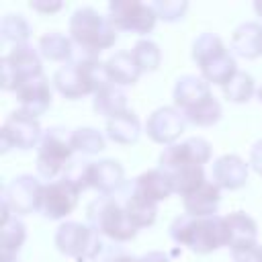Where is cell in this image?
<instances>
[{
  "instance_id": "obj_6",
  "label": "cell",
  "mask_w": 262,
  "mask_h": 262,
  "mask_svg": "<svg viewBox=\"0 0 262 262\" xmlns=\"http://www.w3.org/2000/svg\"><path fill=\"white\" fill-rule=\"evenodd\" d=\"M72 131L66 127H49L43 131L41 143L37 147V174L43 180H57L66 172L74 156Z\"/></svg>"
},
{
  "instance_id": "obj_38",
  "label": "cell",
  "mask_w": 262,
  "mask_h": 262,
  "mask_svg": "<svg viewBox=\"0 0 262 262\" xmlns=\"http://www.w3.org/2000/svg\"><path fill=\"white\" fill-rule=\"evenodd\" d=\"M29 6L39 14H53L63 8V2L59 0H31Z\"/></svg>"
},
{
  "instance_id": "obj_4",
  "label": "cell",
  "mask_w": 262,
  "mask_h": 262,
  "mask_svg": "<svg viewBox=\"0 0 262 262\" xmlns=\"http://www.w3.org/2000/svg\"><path fill=\"white\" fill-rule=\"evenodd\" d=\"M86 221L100 237L115 244L131 242L137 235V229L127 219L125 209L115 194L113 196L100 194L94 201H90L86 207Z\"/></svg>"
},
{
  "instance_id": "obj_17",
  "label": "cell",
  "mask_w": 262,
  "mask_h": 262,
  "mask_svg": "<svg viewBox=\"0 0 262 262\" xmlns=\"http://www.w3.org/2000/svg\"><path fill=\"white\" fill-rule=\"evenodd\" d=\"M250 164H246L237 154H223L213 162L211 180L225 190H237L248 180Z\"/></svg>"
},
{
  "instance_id": "obj_10",
  "label": "cell",
  "mask_w": 262,
  "mask_h": 262,
  "mask_svg": "<svg viewBox=\"0 0 262 262\" xmlns=\"http://www.w3.org/2000/svg\"><path fill=\"white\" fill-rule=\"evenodd\" d=\"M41 137H43V131H41L39 121L35 117L27 115L25 111L16 108L2 123V129H0V151L6 154L12 147H16V149H31L35 145L39 147Z\"/></svg>"
},
{
  "instance_id": "obj_7",
  "label": "cell",
  "mask_w": 262,
  "mask_h": 262,
  "mask_svg": "<svg viewBox=\"0 0 262 262\" xmlns=\"http://www.w3.org/2000/svg\"><path fill=\"white\" fill-rule=\"evenodd\" d=\"M102 244L104 237H100L88 223L66 221L55 231V248L76 262H92Z\"/></svg>"
},
{
  "instance_id": "obj_36",
  "label": "cell",
  "mask_w": 262,
  "mask_h": 262,
  "mask_svg": "<svg viewBox=\"0 0 262 262\" xmlns=\"http://www.w3.org/2000/svg\"><path fill=\"white\" fill-rule=\"evenodd\" d=\"M90 166L92 162H82V160H72L70 166L66 168V172L61 174V178L70 180L72 184H76L80 188V192H84L86 188H90Z\"/></svg>"
},
{
  "instance_id": "obj_27",
  "label": "cell",
  "mask_w": 262,
  "mask_h": 262,
  "mask_svg": "<svg viewBox=\"0 0 262 262\" xmlns=\"http://www.w3.org/2000/svg\"><path fill=\"white\" fill-rule=\"evenodd\" d=\"M25 239H27V227L16 215L0 223V260L16 258Z\"/></svg>"
},
{
  "instance_id": "obj_20",
  "label": "cell",
  "mask_w": 262,
  "mask_h": 262,
  "mask_svg": "<svg viewBox=\"0 0 262 262\" xmlns=\"http://www.w3.org/2000/svg\"><path fill=\"white\" fill-rule=\"evenodd\" d=\"M231 51L244 59H256L262 55V23L246 20L231 35Z\"/></svg>"
},
{
  "instance_id": "obj_41",
  "label": "cell",
  "mask_w": 262,
  "mask_h": 262,
  "mask_svg": "<svg viewBox=\"0 0 262 262\" xmlns=\"http://www.w3.org/2000/svg\"><path fill=\"white\" fill-rule=\"evenodd\" d=\"M117 262H139V258H135V256H129V254H125V256H121Z\"/></svg>"
},
{
  "instance_id": "obj_28",
  "label": "cell",
  "mask_w": 262,
  "mask_h": 262,
  "mask_svg": "<svg viewBox=\"0 0 262 262\" xmlns=\"http://www.w3.org/2000/svg\"><path fill=\"white\" fill-rule=\"evenodd\" d=\"M225 225H227L229 250L233 246H239V244L258 242V225L250 215H246L242 211L229 213V215H225Z\"/></svg>"
},
{
  "instance_id": "obj_25",
  "label": "cell",
  "mask_w": 262,
  "mask_h": 262,
  "mask_svg": "<svg viewBox=\"0 0 262 262\" xmlns=\"http://www.w3.org/2000/svg\"><path fill=\"white\" fill-rule=\"evenodd\" d=\"M39 53L49 61L68 63L74 55V41L70 39V35H63L59 31H49L39 39Z\"/></svg>"
},
{
  "instance_id": "obj_22",
  "label": "cell",
  "mask_w": 262,
  "mask_h": 262,
  "mask_svg": "<svg viewBox=\"0 0 262 262\" xmlns=\"http://www.w3.org/2000/svg\"><path fill=\"white\" fill-rule=\"evenodd\" d=\"M104 72H106L108 82H113L121 88L133 86L141 76V70L137 68V63L129 51H115L104 61Z\"/></svg>"
},
{
  "instance_id": "obj_44",
  "label": "cell",
  "mask_w": 262,
  "mask_h": 262,
  "mask_svg": "<svg viewBox=\"0 0 262 262\" xmlns=\"http://www.w3.org/2000/svg\"><path fill=\"white\" fill-rule=\"evenodd\" d=\"M258 100H260V102H262V86H260V88H258Z\"/></svg>"
},
{
  "instance_id": "obj_8",
  "label": "cell",
  "mask_w": 262,
  "mask_h": 262,
  "mask_svg": "<svg viewBox=\"0 0 262 262\" xmlns=\"http://www.w3.org/2000/svg\"><path fill=\"white\" fill-rule=\"evenodd\" d=\"M41 74H43L41 53L39 47H33L31 43L12 47L0 59V84L4 90L14 92L23 82L37 78Z\"/></svg>"
},
{
  "instance_id": "obj_11",
  "label": "cell",
  "mask_w": 262,
  "mask_h": 262,
  "mask_svg": "<svg viewBox=\"0 0 262 262\" xmlns=\"http://www.w3.org/2000/svg\"><path fill=\"white\" fill-rule=\"evenodd\" d=\"M43 186L39 178L31 174H18L2 188V203L12 211V215H29L33 211L39 213V203L43 194Z\"/></svg>"
},
{
  "instance_id": "obj_35",
  "label": "cell",
  "mask_w": 262,
  "mask_h": 262,
  "mask_svg": "<svg viewBox=\"0 0 262 262\" xmlns=\"http://www.w3.org/2000/svg\"><path fill=\"white\" fill-rule=\"evenodd\" d=\"M156 14L160 20L164 23H176L180 18H184L186 10H188V2L184 0H158V2H151Z\"/></svg>"
},
{
  "instance_id": "obj_3",
  "label": "cell",
  "mask_w": 262,
  "mask_h": 262,
  "mask_svg": "<svg viewBox=\"0 0 262 262\" xmlns=\"http://www.w3.org/2000/svg\"><path fill=\"white\" fill-rule=\"evenodd\" d=\"M170 237L178 246H186L196 254H209L223 246L229 248L227 225H225V217L221 215H213V217H190L186 213L178 215L170 223Z\"/></svg>"
},
{
  "instance_id": "obj_40",
  "label": "cell",
  "mask_w": 262,
  "mask_h": 262,
  "mask_svg": "<svg viewBox=\"0 0 262 262\" xmlns=\"http://www.w3.org/2000/svg\"><path fill=\"white\" fill-rule=\"evenodd\" d=\"M139 262H170V258L164 252H147L145 256L139 258Z\"/></svg>"
},
{
  "instance_id": "obj_39",
  "label": "cell",
  "mask_w": 262,
  "mask_h": 262,
  "mask_svg": "<svg viewBox=\"0 0 262 262\" xmlns=\"http://www.w3.org/2000/svg\"><path fill=\"white\" fill-rule=\"evenodd\" d=\"M248 164H250V168H252L256 174H260V176H262V139H260V141H256V143L252 145Z\"/></svg>"
},
{
  "instance_id": "obj_1",
  "label": "cell",
  "mask_w": 262,
  "mask_h": 262,
  "mask_svg": "<svg viewBox=\"0 0 262 262\" xmlns=\"http://www.w3.org/2000/svg\"><path fill=\"white\" fill-rule=\"evenodd\" d=\"M51 82L61 96L76 100L88 94L94 96V92L100 86H104L108 78L104 72V61L100 59V53L74 45L72 59L55 70Z\"/></svg>"
},
{
  "instance_id": "obj_29",
  "label": "cell",
  "mask_w": 262,
  "mask_h": 262,
  "mask_svg": "<svg viewBox=\"0 0 262 262\" xmlns=\"http://www.w3.org/2000/svg\"><path fill=\"white\" fill-rule=\"evenodd\" d=\"M172 182H174V192L180 194L182 199L188 196L190 192H194L196 188H201L207 182L205 176V168L199 164H190V166H182L178 170H174L170 174Z\"/></svg>"
},
{
  "instance_id": "obj_16",
  "label": "cell",
  "mask_w": 262,
  "mask_h": 262,
  "mask_svg": "<svg viewBox=\"0 0 262 262\" xmlns=\"http://www.w3.org/2000/svg\"><path fill=\"white\" fill-rule=\"evenodd\" d=\"M18 108L25 111L31 117H41L47 113V108L51 106V86L49 80L41 74L37 78H31L27 82H23L16 90H14Z\"/></svg>"
},
{
  "instance_id": "obj_34",
  "label": "cell",
  "mask_w": 262,
  "mask_h": 262,
  "mask_svg": "<svg viewBox=\"0 0 262 262\" xmlns=\"http://www.w3.org/2000/svg\"><path fill=\"white\" fill-rule=\"evenodd\" d=\"M72 143H74V149L80 151V154H86V156H92V154H98L104 149V135L94 129V127H78L72 131Z\"/></svg>"
},
{
  "instance_id": "obj_15",
  "label": "cell",
  "mask_w": 262,
  "mask_h": 262,
  "mask_svg": "<svg viewBox=\"0 0 262 262\" xmlns=\"http://www.w3.org/2000/svg\"><path fill=\"white\" fill-rule=\"evenodd\" d=\"M123 209H125V215L127 219L131 221V225L135 229H143V227H149L154 225L156 221V215H158V203L145 199L143 194H139L135 188H133V182L127 180L125 186L115 194Z\"/></svg>"
},
{
  "instance_id": "obj_5",
  "label": "cell",
  "mask_w": 262,
  "mask_h": 262,
  "mask_svg": "<svg viewBox=\"0 0 262 262\" xmlns=\"http://www.w3.org/2000/svg\"><path fill=\"white\" fill-rule=\"evenodd\" d=\"M70 39L76 47L100 53L115 45L117 31L111 25L108 16H102L90 6H82L70 16Z\"/></svg>"
},
{
  "instance_id": "obj_12",
  "label": "cell",
  "mask_w": 262,
  "mask_h": 262,
  "mask_svg": "<svg viewBox=\"0 0 262 262\" xmlns=\"http://www.w3.org/2000/svg\"><path fill=\"white\" fill-rule=\"evenodd\" d=\"M211 160V143L205 137H188L180 143H172L162 149L160 154V164L158 168L164 170L166 174H172L174 170L190 164L205 166Z\"/></svg>"
},
{
  "instance_id": "obj_24",
  "label": "cell",
  "mask_w": 262,
  "mask_h": 262,
  "mask_svg": "<svg viewBox=\"0 0 262 262\" xmlns=\"http://www.w3.org/2000/svg\"><path fill=\"white\" fill-rule=\"evenodd\" d=\"M141 123L133 111H125L106 121V137L119 145H133L139 139Z\"/></svg>"
},
{
  "instance_id": "obj_30",
  "label": "cell",
  "mask_w": 262,
  "mask_h": 262,
  "mask_svg": "<svg viewBox=\"0 0 262 262\" xmlns=\"http://www.w3.org/2000/svg\"><path fill=\"white\" fill-rule=\"evenodd\" d=\"M29 37H31V25L27 23V18L23 14L2 16V20H0L2 43H12V47H16V45H25Z\"/></svg>"
},
{
  "instance_id": "obj_18",
  "label": "cell",
  "mask_w": 262,
  "mask_h": 262,
  "mask_svg": "<svg viewBox=\"0 0 262 262\" xmlns=\"http://www.w3.org/2000/svg\"><path fill=\"white\" fill-rule=\"evenodd\" d=\"M125 170L117 160H98L90 166V188L102 196H113L125 186Z\"/></svg>"
},
{
  "instance_id": "obj_13",
  "label": "cell",
  "mask_w": 262,
  "mask_h": 262,
  "mask_svg": "<svg viewBox=\"0 0 262 262\" xmlns=\"http://www.w3.org/2000/svg\"><path fill=\"white\" fill-rule=\"evenodd\" d=\"M78 199H80V188L66 178H57L43 186L39 213L45 219H63L76 209Z\"/></svg>"
},
{
  "instance_id": "obj_42",
  "label": "cell",
  "mask_w": 262,
  "mask_h": 262,
  "mask_svg": "<svg viewBox=\"0 0 262 262\" xmlns=\"http://www.w3.org/2000/svg\"><path fill=\"white\" fill-rule=\"evenodd\" d=\"M254 10H256V14L262 18V0H256V2H254Z\"/></svg>"
},
{
  "instance_id": "obj_2",
  "label": "cell",
  "mask_w": 262,
  "mask_h": 262,
  "mask_svg": "<svg viewBox=\"0 0 262 262\" xmlns=\"http://www.w3.org/2000/svg\"><path fill=\"white\" fill-rule=\"evenodd\" d=\"M174 106L182 113L186 123L196 127H213L221 119V104L211 92V84L201 76L184 74L174 84Z\"/></svg>"
},
{
  "instance_id": "obj_32",
  "label": "cell",
  "mask_w": 262,
  "mask_h": 262,
  "mask_svg": "<svg viewBox=\"0 0 262 262\" xmlns=\"http://www.w3.org/2000/svg\"><path fill=\"white\" fill-rule=\"evenodd\" d=\"M131 55H133L137 68L141 70V74L156 72L160 68V63H162V51H160L158 43H154L151 39H139L133 45Z\"/></svg>"
},
{
  "instance_id": "obj_14",
  "label": "cell",
  "mask_w": 262,
  "mask_h": 262,
  "mask_svg": "<svg viewBox=\"0 0 262 262\" xmlns=\"http://www.w3.org/2000/svg\"><path fill=\"white\" fill-rule=\"evenodd\" d=\"M186 127V119L176 106H160L145 121V133L151 141L160 145H172L182 135Z\"/></svg>"
},
{
  "instance_id": "obj_37",
  "label": "cell",
  "mask_w": 262,
  "mask_h": 262,
  "mask_svg": "<svg viewBox=\"0 0 262 262\" xmlns=\"http://www.w3.org/2000/svg\"><path fill=\"white\" fill-rule=\"evenodd\" d=\"M233 262H262V244L260 242H248L231 248Z\"/></svg>"
},
{
  "instance_id": "obj_31",
  "label": "cell",
  "mask_w": 262,
  "mask_h": 262,
  "mask_svg": "<svg viewBox=\"0 0 262 262\" xmlns=\"http://www.w3.org/2000/svg\"><path fill=\"white\" fill-rule=\"evenodd\" d=\"M225 51H227V47H225L223 39L215 33H203L192 43V59L199 68H203L207 61H211L213 57H217Z\"/></svg>"
},
{
  "instance_id": "obj_23",
  "label": "cell",
  "mask_w": 262,
  "mask_h": 262,
  "mask_svg": "<svg viewBox=\"0 0 262 262\" xmlns=\"http://www.w3.org/2000/svg\"><path fill=\"white\" fill-rule=\"evenodd\" d=\"M92 108H94L96 115H102L108 121V119L127 111V92L121 86H117L113 82H106L104 86H100L94 92Z\"/></svg>"
},
{
  "instance_id": "obj_19",
  "label": "cell",
  "mask_w": 262,
  "mask_h": 262,
  "mask_svg": "<svg viewBox=\"0 0 262 262\" xmlns=\"http://www.w3.org/2000/svg\"><path fill=\"white\" fill-rule=\"evenodd\" d=\"M219 201H221V188L213 180H207L201 188H196L194 192L182 199V207L184 213L190 217H213L217 215Z\"/></svg>"
},
{
  "instance_id": "obj_9",
  "label": "cell",
  "mask_w": 262,
  "mask_h": 262,
  "mask_svg": "<svg viewBox=\"0 0 262 262\" xmlns=\"http://www.w3.org/2000/svg\"><path fill=\"white\" fill-rule=\"evenodd\" d=\"M108 20L115 31L133 33V35H147L154 31L158 14L151 4L139 0H113L108 4Z\"/></svg>"
},
{
  "instance_id": "obj_43",
  "label": "cell",
  "mask_w": 262,
  "mask_h": 262,
  "mask_svg": "<svg viewBox=\"0 0 262 262\" xmlns=\"http://www.w3.org/2000/svg\"><path fill=\"white\" fill-rule=\"evenodd\" d=\"M0 262H20L18 258H4V260H0Z\"/></svg>"
},
{
  "instance_id": "obj_33",
  "label": "cell",
  "mask_w": 262,
  "mask_h": 262,
  "mask_svg": "<svg viewBox=\"0 0 262 262\" xmlns=\"http://www.w3.org/2000/svg\"><path fill=\"white\" fill-rule=\"evenodd\" d=\"M256 90V84H254V78L248 74V72H237L225 86H223V96L229 100V102H237V104H244L252 98Z\"/></svg>"
},
{
  "instance_id": "obj_26",
  "label": "cell",
  "mask_w": 262,
  "mask_h": 262,
  "mask_svg": "<svg viewBox=\"0 0 262 262\" xmlns=\"http://www.w3.org/2000/svg\"><path fill=\"white\" fill-rule=\"evenodd\" d=\"M201 70V78L209 84H217V86H225L239 70H237V63H235V57L231 51H225L217 57H213L211 61H207Z\"/></svg>"
},
{
  "instance_id": "obj_21",
  "label": "cell",
  "mask_w": 262,
  "mask_h": 262,
  "mask_svg": "<svg viewBox=\"0 0 262 262\" xmlns=\"http://www.w3.org/2000/svg\"><path fill=\"white\" fill-rule=\"evenodd\" d=\"M131 182L139 194H143L145 199H149L154 203H160L174 192V182H172L170 174H166L160 168L147 170V172L139 174L137 178H133Z\"/></svg>"
}]
</instances>
